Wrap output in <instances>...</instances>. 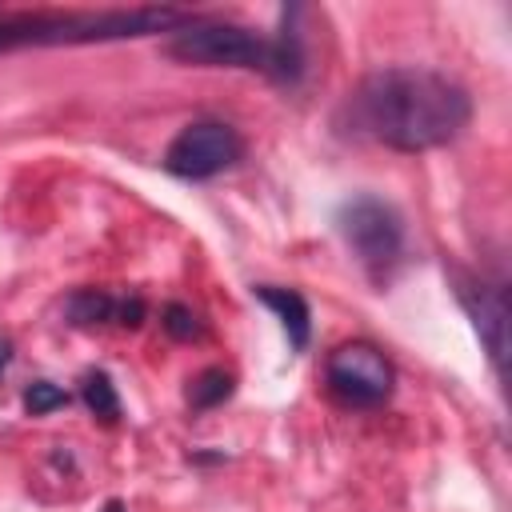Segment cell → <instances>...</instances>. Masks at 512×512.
I'll return each instance as SVG.
<instances>
[{"mask_svg":"<svg viewBox=\"0 0 512 512\" xmlns=\"http://www.w3.org/2000/svg\"><path fill=\"white\" fill-rule=\"evenodd\" d=\"M80 396H84V404L96 420H104V424L120 420V396H116V384L108 380V372H84Z\"/></svg>","mask_w":512,"mask_h":512,"instance_id":"obj_10","label":"cell"},{"mask_svg":"<svg viewBox=\"0 0 512 512\" xmlns=\"http://www.w3.org/2000/svg\"><path fill=\"white\" fill-rule=\"evenodd\" d=\"M452 284H456V300L472 316L476 336L488 348V360H492L496 376L504 380V360H508V296H504V284H488V280H480L472 272H460V268L452 272Z\"/></svg>","mask_w":512,"mask_h":512,"instance_id":"obj_7","label":"cell"},{"mask_svg":"<svg viewBox=\"0 0 512 512\" xmlns=\"http://www.w3.org/2000/svg\"><path fill=\"white\" fill-rule=\"evenodd\" d=\"M184 8L148 4V8H104V12H32V16H0V52L12 48H52V44H100V40H132L152 32L184 28Z\"/></svg>","mask_w":512,"mask_h":512,"instance_id":"obj_3","label":"cell"},{"mask_svg":"<svg viewBox=\"0 0 512 512\" xmlns=\"http://www.w3.org/2000/svg\"><path fill=\"white\" fill-rule=\"evenodd\" d=\"M104 512H124V504H120V500H108V504H104Z\"/></svg>","mask_w":512,"mask_h":512,"instance_id":"obj_15","label":"cell"},{"mask_svg":"<svg viewBox=\"0 0 512 512\" xmlns=\"http://www.w3.org/2000/svg\"><path fill=\"white\" fill-rule=\"evenodd\" d=\"M68 404V392L60 388V384H52V380H32L28 388H24V408H28V416H48V412H56V408H64Z\"/></svg>","mask_w":512,"mask_h":512,"instance_id":"obj_12","label":"cell"},{"mask_svg":"<svg viewBox=\"0 0 512 512\" xmlns=\"http://www.w3.org/2000/svg\"><path fill=\"white\" fill-rule=\"evenodd\" d=\"M8 360H12V344H8V340H0V372L8 368Z\"/></svg>","mask_w":512,"mask_h":512,"instance_id":"obj_14","label":"cell"},{"mask_svg":"<svg viewBox=\"0 0 512 512\" xmlns=\"http://www.w3.org/2000/svg\"><path fill=\"white\" fill-rule=\"evenodd\" d=\"M252 296H256L260 304H268V308L280 316L292 352H304L308 340H312V312H308V300H304L300 292H292V288H276V284H256Z\"/></svg>","mask_w":512,"mask_h":512,"instance_id":"obj_9","label":"cell"},{"mask_svg":"<svg viewBox=\"0 0 512 512\" xmlns=\"http://www.w3.org/2000/svg\"><path fill=\"white\" fill-rule=\"evenodd\" d=\"M344 128L392 152H428L472 120V96L432 68H376L344 100Z\"/></svg>","mask_w":512,"mask_h":512,"instance_id":"obj_1","label":"cell"},{"mask_svg":"<svg viewBox=\"0 0 512 512\" xmlns=\"http://www.w3.org/2000/svg\"><path fill=\"white\" fill-rule=\"evenodd\" d=\"M160 324H164V332H168L172 340H192V336H200V316H196L192 308H184V304H168Z\"/></svg>","mask_w":512,"mask_h":512,"instance_id":"obj_13","label":"cell"},{"mask_svg":"<svg viewBox=\"0 0 512 512\" xmlns=\"http://www.w3.org/2000/svg\"><path fill=\"white\" fill-rule=\"evenodd\" d=\"M228 396H232V372H224V368H204V372L188 384V404H192L196 412L216 408V404H224Z\"/></svg>","mask_w":512,"mask_h":512,"instance_id":"obj_11","label":"cell"},{"mask_svg":"<svg viewBox=\"0 0 512 512\" xmlns=\"http://www.w3.org/2000/svg\"><path fill=\"white\" fill-rule=\"evenodd\" d=\"M244 156V140L224 120H192L164 152V168L180 180H208Z\"/></svg>","mask_w":512,"mask_h":512,"instance_id":"obj_6","label":"cell"},{"mask_svg":"<svg viewBox=\"0 0 512 512\" xmlns=\"http://www.w3.org/2000/svg\"><path fill=\"white\" fill-rule=\"evenodd\" d=\"M336 228H340L344 244L356 252V260L376 280H384L400 264V252H404V220H400V212L388 200L368 196V192L344 200L340 212H336Z\"/></svg>","mask_w":512,"mask_h":512,"instance_id":"obj_4","label":"cell"},{"mask_svg":"<svg viewBox=\"0 0 512 512\" xmlns=\"http://www.w3.org/2000/svg\"><path fill=\"white\" fill-rule=\"evenodd\" d=\"M68 320L80 328H100V324H124L136 328L144 320V304L140 300H116L100 288H80L68 296Z\"/></svg>","mask_w":512,"mask_h":512,"instance_id":"obj_8","label":"cell"},{"mask_svg":"<svg viewBox=\"0 0 512 512\" xmlns=\"http://www.w3.org/2000/svg\"><path fill=\"white\" fill-rule=\"evenodd\" d=\"M324 380L348 408H380L392 396L396 372L376 344L352 340L324 360Z\"/></svg>","mask_w":512,"mask_h":512,"instance_id":"obj_5","label":"cell"},{"mask_svg":"<svg viewBox=\"0 0 512 512\" xmlns=\"http://www.w3.org/2000/svg\"><path fill=\"white\" fill-rule=\"evenodd\" d=\"M164 52L180 64H204V68H252L272 76L276 84H296L304 72V44L300 32L288 24L276 36H260L240 24H216V20H188L176 28L164 44Z\"/></svg>","mask_w":512,"mask_h":512,"instance_id":"obj_2","label":"cell"}]
</instances>
